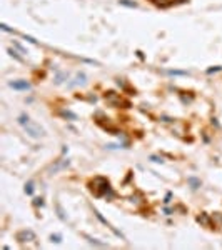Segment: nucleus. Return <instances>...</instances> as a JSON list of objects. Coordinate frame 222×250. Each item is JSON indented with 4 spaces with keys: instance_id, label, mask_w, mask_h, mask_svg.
Instances as JSON below:
<instances>
[{
    "instance_id": "aec40b11",
    "label": "nucleus",
    "mask_w": 222,
    "mask_h": 250,
    "mask_svg": "<svg viewBox=\"0 0 222 250\" xmlns=\"http://www.w3.org/2000/svg\"><path fill=\"white\" fill-rule=\"evenodd\" d=\"M219 70H222V67H220V65H217V67L209 68V70H207V73H214V72H219Z\"/></svg>"
},
{
    "instance_id": "f257e3e1",
    "label": "nucleus",
    "mask_w": 222,
    "mask_h": 250,
    "mask_svg": "<svg viewBox=\"0 0 222 250\" xmlns=\"http://www.w3.org/2000/svg\"><path fill=\"white\" fill-rule=\"evenodd\" d=\"M89 188L95 197H107V194L112 197V187H110V182L105 177H95L94 180H90Z\"/></svg>"
},
{
    "instance_id": "ddd939ff",
    "label": "nucleus",
    "mask_w": 222,
    "mask_h": 250,
    "mask_svg": "<svg viewBox=\"0 0 222 250\" xmlns=\"http://www.w3.org/2000/svg\"><path fill=\"white\" fill-rule=\"evenodd\" d=\"M119 3H120V5H125V7H130V9H135V7H137V3L130 2V0H119Z\"/></svg>"
},
{
    "instance_id": "423d86ee",
    "label": "nucleus",
    "mask_w": 222,
    "mask_h": 250,
    "mask_svg": "<svg viewBox=\"0 0 222 250\" xmlns=\"http://www.w3.org/2000/svg\"><path fill=\"white\" fill-rule=\"evenodd\" d=\"M9 85L15 90H30V84L27 80H12L9 82Z\"/></svg>"
},
{
    "instance_id": "20e7f679",
    "label": "nucleus",
    "mask_w": 222,
    "mask_h": 250,
    "mask_svg": "<svg viewBox=\"0 0 222 250\" xmlns=\"http://www.w3.org/2000/svg\"><path fill=\"white\" fill-rule=\"evenodd\" d=\"M94 214H95V217H97V219H98V220H100V222H102V223H105V225H107V227H109V228H110V230H112L114 233H115V235H117V237H120V239H122V240H125V237H124V235H122V232H120V230H117V228H115V227H112V225H110V223H109V222H107V220L104 219V217H102V214H100V212H98V210H97V208H94Z\"/></svg>"
},
{
    "instance_id": "412c9836",
    "label": "nucleus",
    "mask_w": 222,
    "mask_h": 250,
    "mask_svg": "<svg viewBox=\"0 0 222 250\" xmlns=\"http://www.w3.org/2000/svg\"><path fill=\"white\" fill-rule=\"evenodd\" d=\"M23 39H25V40H28V42H32V43H39V42H37V40L34 39V37H28V35H23Z\"/></svg>"
},
{
    "instance_id": "a211bd4d",
    "label": "nucleus",
    "mask_w": 222,
    "mask_h": 250,
    "mask_svg": "<svg viewBox=\"0 0 222 250\" xmlns=\"http://www.w3.org/2000/svg\"><path fill=\"white\" fill-rule=\"evenodd\" d=\"M50 240L55 242V244H60V242H62V237H60V235H53V233H52V235H50Z\"/></svg>"
},
{
    "instance_id": "0eeeda50",
    "label": "nucleus",
    "mask_w": 222,
    "mask_h": 250,
    "mask_svg": "<svg viewBox=\"0 0 222 250\" xmlns=\"http://www.w3.org/2000/svg\"><path fill=\"white\" fill-rule=\"evenodd\" d=\"M85 84H87V75H85L84 72H79V73L75 75V80L69 84V87H75V85H85Z\"/></svg>"
},
{
    "instance_id": "9b49d317",
    "label": "nucleus",
    "mask_w": 222,
    "mask_h": 250,
    "mask_svg": "<svg viewBox=\"0 0 222 250\" xmlns=\"http://www.w3.org/2000/svg\"><path fill=\"white\" fill-rule=\"evenodd\" d=\"M23 190H25L27 195H32V194H34V182H32V180H28V182L25 183V188H23Z\"/></svg>"
},
{
    "instance_id": "6ab92c4d",
    "label": "nucleus",
    "mask_w": 222,
    "mask_h": 250,
    "mask_svg": "<svg viewBox=\"0 0 222 250\" xmlns=\"http://www.w3.org/2000/svg\"><path fill=\"white\" fill-rule=\"evenodd\" d=\"M57 212H59V217H60V219H62V220H65V215H64V208L60 207L59 203H57Z\"/></svg>"
},
{
    "instance_id": "1a4fd4ad",
    "label": "nucleus",
    "mask_w": 222,
    "mask_h": 250,
    "mask_svg": "<svg viewBox=\"0 0 222 250\" xmlns=\"http://www.w3.org/2000/svg\"><path fill=\"white\" fill-rule=\"evenodd\" d=\"M84 237L90 242V244H94V245H98V247H109L107 244H104V242H98L97 239H92V237H89V235H84Z\"/></svg>"
},
{
    "instance_id": "4be33fe9",
    "label": "nucleus",
    "mask_w": 222,
    "mask_h": 250,
    "mask_svg": "<svg viewBox=\"0 0 222 250\" xmlns=\"http://www.w3.org/2000/svg\"><path fill=\"white\" fill-rule=\"evenodd\" d=\"M14 45H15V47H17V48H19V50H20V52H22V54H27V52H25V48H23V47H22V45H20V43H17V42H14Z\"/></svg>"
},
{
    "instance_id": "f8f14e48",
    "label": "nucleus",
    "mask_w": 222,
    "mask_h": 250,
    "mask_svg": "<svg viewBox=\"0 0 222 250\" xmlns=\"http://www.w3.org/2000/svg\"><path fill=\"white\" fill-rule=\"evenodd\" d=\"M28 122H30V118H28L27 113H22V115L19 117V124H20V125H27Z\"/></svg>"
},
{
    "instance_id": "9d476101",
    "label": "nucleus",
    "mask_w": 222,
    "mask_h": 250,
    "mask_svg": "<svg viewBox=\"0 0 222 250\" xmlns=\"http://www.w3.org/2000/svg\"><path fill=\"white\" fill-rule=\"evenodd\" d=\"M187 182L192 185V188H199V187H200V180H199V178H195V177H189V178H187Z\"/></svg>"
},
{
    "instance_id": "f3484780",
    "label": "nucleus",
    "mask_w": 222,
    "mask_h": 250,
    "mask_svg": "<svg viewBox=\"0 0 222 250\" xmlns=\"http://www.w3.org/2000/svg\"><path fill=\"white\" fill-rule=\"evenodd\" d=\"M9 54H10V57H14V59H17L19 60V62H22V57H20L19 54H17V52H15V50H12V48H9Z\"/></svg>"
},
{
    "instance_id": "f03ea898",
    "label": "nucleus",
    "mask_w": 222,
    "mask_h": 250,
    "mask_svg": "<svg viewBox=\"0 0 222 250\" xmlns=\"http://www.w3.org/2000/svg\"><path fill=\"white\" fill-rule=\"evenodd\" d=\"M23 129H25V132L28 137H32V138H40V137H44L45 135V130L40 127L39 124H35V122H28L27 125H23Z\"/></svg>"
},
{
    "instance_id": "2eb2a0df",
    "label": "nucleus",
    "mask_w": 222,
    "mask_h": 250,
    "mask_svg": "<svg viewBox=\"0 0 222 250\" xmlns=\"http://www.w3.org/2000/svg\"><path fill=\"white\" fill-rule=\"evenodd\" d=\"M167 73H169V75H187L189 72H186V70H167Z\"/></svg>"
},
{
    "instance_id": "4468645a",
    "label": "nucleus",
    "mask_w": 222,
    "mask_h": 250,
    "mask_svg": "<svg viewBox=\"0 0 222 250\" xmlns=\"http://www.w3.org/2000/svg\"><path fill=\"white\" fill-rule=\"evenodd\" d=\"M197 220H199L200 223H204V225H211V223H209V215H207V214L199 215V217H197Z\"/></svg>"
},
{
    "instance_id": "dca6fc26",
    "label": "nucleus",
    "mask_w": 222,
    "mask_h": 250,
    "mask_svg": "<svg viewBox=\"0 0 222 250\" xmlns=\"http://www.w3.org/2000/svg\"><path fill=\"white\" fill-rule=\"evenodd\" d=\"M32 203H34V207H42L44 205V199H42V197H37V199H34V202H32Z\"/></svg>"
},
{
    "instance_id": "6e6552de",
    "label": "nucleus",
    "mask_w": 222,
    "mask_h": 250,
    "mask_svg": "<svg viewBox=\"0 0 222 250\" xmlns=\"http://www.w3.org/2000/svg\"><path fill=\"white\" fill-rule=\"evenodd\" d=\"M60 115L64 118H69V120H77V115L73 112H70V110H60Z\"/></svg>"
},
{
    "instance_id": "7ed1b4c3",
    "label": "nucleus",
    "mask_w": 222,
    "mask_h": 250,
    "mask_svg": "<svg viewBox=\"0 0 222 250\" xmlns=\"http://www.w3.org/2000/svg\"><path fill=\"white\" fill-rule=\"evenodd\" d=\"M15 239H17L20 244H25V242H32L35 240V233L32 230H20L17 232V235H15Z\"/></svg>"
},
{
    "instance_id": "39448f33",
    "label": "nucleus",
    "mask_w": 222,
    "mask_h": 250,
    "mask_svg": "<svg viewBox=\"0 0 222 250\" xmlns=\"http://www.w3.org/2000/svg\"><path fill=\"white\" fill-rule=\"evenodd\" d=\"M70 165V160L69 158H64V160H59L55 163V165H52L50 169H48V174L53 175V174H57V172H60V170H64V169H67V167Z\"/></svg>"
}]
</instances>
